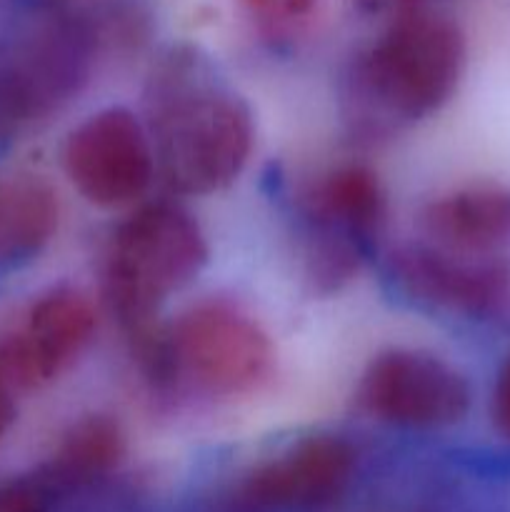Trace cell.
<instances>
[{
	"label": "cell",
	"instance_id": "6da1fadb",
	"mask_svg": "<svg viewBox=\"0 0 510 512\" xmlns=\"http://www.w3.org/2000/svg\"><path fill=\"white\" fill-rule=\"evenodd\" d=\"M253 148V118L238 95L198 83L168 85L155 108V168L168 188L205 195L240 175Z\"/></svg>",
	"mask_w": 510,
	"mask_h": 512
},
{
	"label": "cell",
	"instance_id": "7a4b0ae2",
	"mask_svg": "<svg viewBox=\"0 0 510 512\" xmlns=\"http://www.w3.org/2000/svg\"><path fill=\"white\" fill-rule=\"evenodd\" d=\"M208 258L188 210L145 205L118 228L108 255V298L128 325H143L168 295L188 285Z\"/></svg>",
	"mask_w": 510,
	"mask_h": 512
},
{
	"label": "cell",
	"instance_id": "3957f363",
	"mask_svg": "<svg viewBox=\"0 0 510 512\" xmlns=\"http://www.w3.org/2000/svg\"><path fill=\"white\" fill-rule=\"evenodd\" d=\"M465 68L463 33L438 15H410L390 25L360 65V80L378 108L398 118L438 110Z\"/></svg>",
	"mask_w": 510,
	"mask_h": 512
},
{
	"label": "cell",
	"instance_id": "277c9868",
	"mask_svg": "<svg viewBox=\"0 0 510 512\" xmlns=\"http://www.w3.org/2000/svg\"><path fill=\"white\" fill-rule=\"evenodd\" d=\"M165 363L218 398L253 393L273 368V345L250 315L225 303L188 310L165 340Z\"/></svg>",
	"mask_w": 510,
	"mask_h": 512
},
{
	"label": "cell",
	"instance_id": "5b68a950",
	"mask_svg": "<svg viewBox=\"0 0 510 512\" xmlns=\"http://www.w3.org/2000/svg\"><path fill=\"white\" fill-rule=\"evenodd\" d=\"M360 403L370 415L408 428H445L465 418L470 385L440 358L420 350H388L368 365Z\"/></svg>",
	"mask_w": 510,
	"mask_h": 512
},
{
	"label": "cell",
	"instance_id": "8992f818",
	"mask_svg": "<svg viewBox=\"0 0 510 512\" xmlns=\"http://www.w3.org/2000/svg\"><path fill=\"white\" fill-rule=\"evenodd\" d=\"M75 188L95 205H125L140 198L155 170V153L133 113L110 108L90 115L70 133L63 153Z\"/></svg>",
	"mask_w": 510,
	"mask_h": 512
},
{
	"label": "cell",
	"instance_id": "52a82bcc",
	"mask_svg": "<svg viewBox=\"0 0 510 512\" xmlns=\"http://www.w3.org/2000/svg\"><path fill=\"white\" fill-rule=\"evenodd\" d=\"M93 333V303L80 290H53L0 343V375L20 388H40L83 353Z\"/></svg>",
	"mask_w": 510,
	"mask_h": 512
},
{
	"label": "cell",
	"instance_id": "ba28073f",
	"mask_svg": "<svg viewBox=\"0 0 510 512\" xmlns=\"http://www.w3.org/2000/svg\"><path fill=\"white\" fill-rule=\"evenodd\" d=\"M440 248H410L395 258V278L418 300L450 313L488 318L510 305V265L470 260Z\"/></svg>",
	"mask_w": 510,
	"mask_h": 512
},
{
	"label": "cell",
	"instance_id": "9c48e42d",
	"mask_svg": "<svg viewBox=\"0 0 510 512\" xmlns=\"http://www.w3.org/2000/svg\"><path fill=\"white\" fill-rule=\"evenodd\" d=\"M313 218L323 230L328 278L345 275L353 268L360 243L383 225L385 198L378 175L360 165L333 170L315 188Z\"/></svg>",
	"mask_w": 510,
	"mask_h": 512
},
{
	"label": "cell",
	"instance_id": "30bf717a",
	"mask_svg": "<svg viewBox=\"0 0 510 512\" xmlns=\"http://www.w3.org/2000/svg\"><path fill=\"white\" fill-rule=\"evenodd\" d=\"M423 228L448 253H490L510 238V190L493 183L450 190L425 208Z\"/></svg>",
	"mask_w": 510,
	"mask_h": 512
},
{
	"label": "cell",
	"instance_id": "8fae6325",
	"mask_svg": "<svg viewBox=\"0 0 510 512\" xmlns=\"http://www.w3.org/2000/svg\"><path fill=\"white\" fill-rule=\"evenodd\" d=\"M353 468L350 445L330 435L303 440L253 475L250 490L265 500H315L345 483Z\"/></svg>",
	"mask_w": 510,
	"mask_h": 512
},
{
	"label": "cell",
	"instance_id": "7c38bea8",
	"mask_svg": "<svg viewBox=\"0 0 510 512\" xmlns=\"http://www.w3.org/2000/svg\"><path fill=\"white\" fill-rule=\"evenodd\" d=\"M58 228V198L45 180L15 175L0 183V258H25Z\"/></svg>",
	"mask_w": 510,
	"mask_h": 512
},
{
	"label": "cell",
	"instance_id": "4fadbf2b",
	"mask_svg": "<svg viewBox=\"0 0 510 512\" xmlns=\"http://www.w3.org/2000/svg\"><path fill=\"white\" fill-rule=\"evenodd\" d=\"M123 453V435L108 418H88L75 425L63 443V458L83 470L108 468Z\"/></svg>",
	"mask_w": 510,
	"mask_h": 512
},
{
	"label": "cell",
	"instance_id": "5bb4252c",
	"mask_svg": "<svg viewBox=\"0 0 510 512\" xmlns=\"http://www.w3.org/2000/svg\"><path fill=\"white\" fill-rule=\"evenodd\" d=\"M260 23L283 28L303 20L313 10L315 0H240Z\"/></svg>",
	"mask_w": 510,
	"mask_h": 512
},
{
	"label": "cell",
	"instance_id": "9a60e30c",
	"mask_svg": "<svg viewBox=\"0 0 510 512\" xmlns=\"http://www.w3.org/2000/svg\"><path fill=\"white\" fill-rule=\"evenodd\" d=\"M490 415H493L495 430H498L505 440H510V355L505 358V363L500 365L498 378H495Z\"/></svg>",
	"mask_w": 510,
	"mask_h": 512
},
{
	"label": "cell",
	"instance_id": "2e32d148",
	"mask_svg": "<svg viewBox=\"0 0 510 512\" xmlns=\"http://www.w3.org/2000/svg\"><path fill=\"white\" fill-rule=\"evenodd\" d=\"M10 420H13V400L8 393V380L0 375V438L8 433Z\"/></svg>",
	"mask_w": 510,
	"mask_h": 512
}]
</instances>
